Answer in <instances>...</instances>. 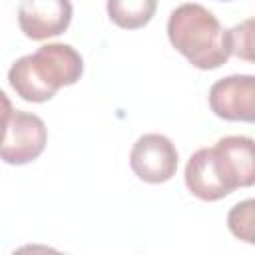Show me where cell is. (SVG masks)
<instances>
[{
	"instance_id": "obj_11",
	"label": "cell",
	"mask_w": 255,
	"mask_h": 255,
	"mask_svg": "<svg viewBox=\"0 0 255 255\" xmlns=\"http://www.w3.org/2000/svg\"><path fill=\"white\" fill-rule=\"evenodd\" d=\"M229 38V54L241 60H253V18L233 26L227 30Z\"/></svg>"
},
{
	"instance_id": "obj_6",
	"label": "cell",
	"mask_w": 255,
	"mask_h": 255,
	"mask_svg": "<svg viewBox=\"0 0 255 255\" xmlns=\"http://www.w3.org/2000/svg\"><path fill=\"white\" fill-rule=\"evenodd\" d=\"M185 187L201 201H217L235 191L213 147H199L185 163Z\"/></svg>"
},
{
	"instance_id": "obj_13",
	"label": "cell",
	"mask_w": 255,
	"mask_h": 255,
	"mask_svg": "<svg viewBox=\"0 0 255 255\" xmlns=\"http://www.w3.org/2000/svg\"><path fill=\"white\" fill-rule=\"evenodd\" d=\"M12 114H14L12 102H10V98L0 90V143H2V139H4V133H6V129H8V122H10Z\"/></svg>"
},
{
	"instance_id": "obj_4",
	"label": "cell",
	"mask_w": 255,
	"mask_h": 255,
	"mask_svg": "<svg viewBox=\"0 0 255 255\" xmlns=\"http://www.w3.org/2000/svg\"><path fill=\"white\" fill-rule=\"evenodd\" d=\"M129 167L145 183L169 181L177 169V149L163 133H143L131 145Z\"/></svg>"
},
{
	"instance_id": "obj_1",
	"label": "cell",
	"mask_w": 255,
	"mask_h": 255,
	"mask_svg": "<svg viewBox=\"0 0 255 255\" xmlns=\"http://www.w3.org/2000/svg\"><path fill=\"white\" fill-rule=\"evenodd\" d=\"M84 60L70 44H44L34 54L18 58L8 70L12 90L26 102L42 104L56 96L60 88L82 78Z\"/></svg>"
},
{
	"instance_id": "obj_10",
	"label": "cell",
	"mask_w": 255,
	"mask_h": 255,
	"mask_svg": "<svg viewBox=\"0 0 255 255\" xmlns=\"http://www.w3.org/2000/svg\"><path fill=\"white\" fill-rule=\"evenodd\" d=\"M253 217H255V201L253 199H245V201L233 205L229 209V213H227V227H229V231L237 239H241V241H245L249 245L255 243Z\"/></svg>"
},
{
	"instance_id": "obj_7",
	"label": "cell",
	"mask_w": 255,
	"mask_h": 255,
	"mask_svg": "<svg viewBox=\"0 0 255 255\" xmlns=\"http://www.w3.org/2000/svg\"><path fill=\"white\" fill-rule=\"evenodd\" d=\"M72 22L68 0H24L18 6V24L26 38L48 40L60 36Z\"/></svg>"
},
{
	"instance_id": "obj_3",
	"label": "cell",
	"mask_w": 255,
	"mask_h": 255,
	"mask_svg": "<svg viewBox=\"0 0 255 255\" xmlns=\"http://www.w3.org/2000/svg\"><path fill=\"white\" fill-rule=\"evenodd\" d=\"M46 141L48 129L44 120L36 114L14 110L0 143V159L10 165H26L44 151Z\"/></svg>"
},
{
	"instance_id": "obj_9",
	"label": "cell",
	"mask_w": 255,
	"mask_h": 255,
	"mask_svg": "<svg viewBox=\"0 0 255 255\" xmlns=\"http://www.w3.org/2000/svg\"><path fill=\"white\" fill-rule=\"evenodd\" d=\"M157 8L155 0H110L106 4L108 16L114 24L126 30L145 26Z\"/></svg>"
},
{
	"instance_id": "obj_5",
	"label": "cell",
	"mask_w": 255,
	"mask_h": 255,
	"mask_svg": "<svg viewBox=\"0 0 255 255\" xmlns=\"http://www.w3.org/2000/svg\"><path fill=\"white\" fill-rule=\"evenodd\" d=\"M209 108L227 122H253L255 78L251 74H233L217 80L209 88Z\"/></svg>"
},
{
	"instance_id": "obj_12",
	"label": "cell",
	"mask_w": 255,
	"mask_h": 255,
	"mask_svg": "<svg viewBox=\"0 0 255 255\" xmlns=\"http://www.w3.org/2000/svg\"><path fill=\"white\" fill-rule=\"evenodd\" d=\"M10 255H68V253L58 251L50 245H42V243H26V245L14 249Z\"/></svg>"
},
{
	"instance_id": "obj_2",
	"label": "cell",
	"mask_w": 255,
	"mask_h": 255,
	"mask_svg": "<svg viewBox=\"0 0 255 255\" xmlns=\"http://www.w3.org/2000/svg\"><path fill=\"white\" fill-rule=\"evenodd\" d=\"M167 38L197 70H215L229 60V38L217 16L197 2H185L167 18Z\"/></svg>"
},
{
	"instance_id": "obj_8",
	"label": "cell",
	"mask_w": 255,
	"mask_h": 255,
	"mask_svg": "<svg viewBox=\"0 0 255 255\" xmlns=\"http://www.w3.org/2000/svg\"><path fill=\"white\" fill-rule=\"evenodd\" d=\"M233 187H249L255 181V143L247 135H225L213 145Z\"/></svg>"
}]
</instances>
